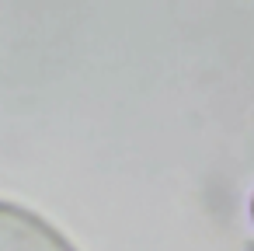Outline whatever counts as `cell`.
<instances>
[{"label":"cell","mask_w":254,"mask_h":251,"mask_svg":"<svg viewBox=\"0 0 254 251\" xmlns=\"http://www.w3.org/2000/svg\"><path fill=\"white\" fill-rule=\"evenodd\" d=\"M0 251H73L42 216L0 202Z\"/></svg>","instance_id":"1"}]
</instances>
